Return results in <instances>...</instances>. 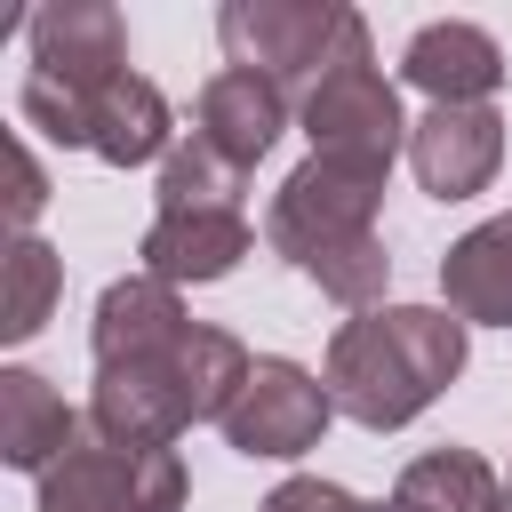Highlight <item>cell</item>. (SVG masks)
<instances>
[{
    "mask_svg": "<svg viewBox=\"0 0 512 512\" xmlns=\"http://www.w3.org/2000/svg\"><path fill=\"white\" fill-rule=\"evenodd\" d=\"M56 304H64V256L40 232L8 240V256H0V336L8 344H32Z\"/></svg>",
    "mask_w": 512,
    "mask_h": 512,
    "instance_id": "obj_19",
    "label": "cell"
},
{
    "mask_svg": "<svg viewBox=\"0 0 512 512\" xmlns=\"http://www.w3.org/2000/svg\"><path fill=\"white\" fill-rule=\"evenodd\" d=\"M504 72H512V64H504L496 32L472 24V16L416 24L408 48H400V80H408L416 96H432V104H496Z\"/></svg>",
    "mask_w": 512,
    "mask_h": 512,
    "instance_id": "obj_9",
    "label": "cell"
},
{
    "mask_svg": "<svg viewBox=\"0 0 512 512\" xmlns=\"http://www.w3.org/2000/svg\"><path fill=\"white\" fill-rule=\"evenodd\" d=\"M440 304L464 328H512V208L472 224L440 256Z\"/></svg>",
    "mask_w": 512,
    "mask_h": 512,
    "instance_id": "obj_14",
    "label": "cell"
},
{
    "mask_svg": "<svg viewBox=\"0 0 512 512\" xmlns=\"http://www.w3.org/2000/svg\"><path fill=\"white\" fill-rule=\"evenodd\" d=\"M88 416L64 408V392L40 376V368H0V464L8 472H48L72 440H80Z\"/></svg>",
    "mask_w": 512,
    "mask_h": 512,
    "instance_id": "obj_16",
    "label": "cell"
},
{
    "mask_svg": "<svg viewBox=\"0 0 512 512\" xmlns=\"http://www.w3.org/2000/svg\"><path fill=\"white\" fill-rule=\"evenodd\" d=\"M464 360H472V328L448 304H376V312L336 320L320 384L344 424L400 432L464 376Z\"/></svg>",
    "mask_w": 512,
    "mask_h": 512,
    "instance_id": "obj_1",
    "label": "cell"
},
{
    "mask_svg": "<svg viewBox=\"0 0 512 512\" xmlns=\"http://www.w3.org/2000/svg\"><path fill=\"white\" fill-rule=\"evenodd\" d=\"M248 248H256L248 216H152L144 240H136V264H144L152 280H168V288H208V280H224Z\"/></svg>",
    "mask_w": 512,
    "mask_h": 512,
    "instance_id": "obj_13",
    "label": "cell"
},
{
    "mask_svg": "<svg viewBox=\"0 0 512 512\" xmlns=\"http://www.w3.org/2000/svg\"><path fill=\"white\" fill-rule=\"evenodd\" d=\"M408 168L432 200H480L504 168V112L496 104H432L408 128Z\"/></svg>",
    "mask_w": 512,
    "mask_h": 512,
    "instance_id": "obj_8",
    "label": "cell"
},
{
    "mask_svg": "<svg viewBox=\"0 0 512 512\" xmlns=\"http://www.w3.org/2000/svg\"><path fill=\"white\" fill-rule=\"evenodd\" d=\"M192 136L200 144H216L232 168H256L280 136H288V96L272 88V80H256V72H208L200 80V96H192Z\"/></svg>",
    "mask_w": 512,
    "mask_h": 512,
    "instance_id": "obj_12",
    "label": "cell"
},
{
    "mask_svg": "<svg viewBox=\"0 0 512 512\" xmlns=\"http://www.w3.org/2000/svg\"><path fill=\"white\" fill-rule=\"evenodd\" d=\"M192 336V328H184ZM88 432H104L112 448H176L192 432L176 360H144V368H96L88 392Z\"/></svg>",
    "mask_w": 512,
    "mask_h": 512,
    "instance_id": "obj_11",
    "label": "cell"
},
{
    "mask_svg": "<svg viewBox=\"0 0 512 512\" xmlns=\"http://www.w3.org/2000/svg\"><path fill=\"white\" fill-rule=\"evenodd\" d=\"M24 40H32L24 88H16L24 128H40L64 152H88V112L128 72V24H120V8L112 0H48L24 24Z\"/></svg>",
    "mask_w": 512,
    "mask_h": 512,
    "instance_id": "obj_2",
    "label": "cell"
},
{
    "mask_svg": "<svg viewBox=\"0 0 512 512\" xmlns=\"http://www.w3.org/2000/svg\"><path fill=\"white\" fill-rule=\"evenodd\" d=\"M88 152L104 168H160L176 152V112L144 72H120L88 112Z\"/></svg>",
    "mask_w": 512,
    "mask_h": 512,
    "instance_id": "obj_15",
    "label": "cell"
},
{
    "mask_svg": "<svg viewBox=\"0 0 512 512\" xmlns=\"http://www.w3.org/2000/svg\"><path fill=\"white\" fill-rule=\"evenodd\" d=\"M216 40L232 72H256L304 104L344 56H368V16L344 0H224Z\"/></svg>",
    "mask_w": 512,
    "mask_h": 512,
    "instance_id": "obj_3",
    "label": "cell"
},
{
    "mask_svg": "<svg viewBox=\"0 0 512 512\" xmlns=\"http://www.w3.org/2000/svg\"><path fill=\"white\" fill-rule=\"evenodd\" d=\"M496 496H504V480L480 448H424L392 480L400 512H496Z\"/></svg>",
    "mask_w": 512,
    "mask_h": 512,
    "instance_id": "obj_17",
    "label": "cell"
},
{
    "mask_svg": "<svg viewBox=\"0 0 512 512\" xmlns=\"http://www.w3.org/2000/svg\"><path fill=\"white\" fill-rule=\"evenodd\" d=\"M240 192H248V168H232L216 144L184 128L152 176V216H240Z\"/></svg>",
    "mask_w": 512,
    "mask_h": 512,
    "instance_id": "obj_18",
    "label": "cell"
},
{
    "mask_svg": "<svg viewBox=\"0 0 512 512\" xmlns=\"http://www.w3.org/2000/svg\"><path fill=\"white\" fill-rule=\"evenodd\" d=\"M256 512H368L344 480H320V472H296V480H280Z\"/></svg>",
    "mask_w": 512,
    "mask_h": 512,
    "instance_id": "obj_22",
    "label": "cell"
},
{
    "mask_svg": "<svg viewBox=\"0 0 512 512\" xmlns=\"http://www.w3.org/2000/svg\"><path fill=\"white\" fill-rule=\"evenodd\" d=\"M296 128H304V144L312 152H328V160H360V168H392L400 152H408V112H400V88L384 80V64H376V48L368 56H344L304 104H296Z\"/></svg>",
    "mask_w": 512,
    "mask_h": 512,
    "instance_id": "obj_6",
    "label": "cell"
},
{
    "mask_svg": "<svg viewBox=\"0 0 512 512\" xmlns=\"http://www.w3.org/2000/svg\"><path fill=\"white\" fill-rule=\"evenodd\" d=\"M328 424H336V400H328V384H320L304 360H256L216 432H224V448L248 456V464H296V456L320 448Z\"/></svg>",
    "mask_w": 512,
    "mask_h": 512,
    "instance_id": "obj_7",
    "label": "cell"
},
{
    "mask_svg": "<svg viewBox=\"0 0 512 512\" xmlns=\"http://www.w3.org/2000/svg\"><path fill=\"white\" fill-rule=\"evenodd\" d=\"M248 344L232 336V328H208V320H192V336L176 344V384H184V408H192V424H224V408L240 400V384H248Z\"/></svg>",
    "mask_w": 512,
    "mask_h": 512,
    "instance_id": "obj_20",
    "label": "cell"
},
{
    "mask_svg": "<svg viewBox=\"0 0 512 512\" xmlns=\"http://www.w3.org/2000/svg\"><path fill=\"white\" fill-rule=\"evenodd\" d=\"M384 184H392V168H360V160L304 152V160L280 176L272 208H264V240H272V256H288V264L312 280V272L336 264L344 248L384 240V232H376Z\"/></svg>",
    "mask_w": 512,
    "mask_h": 512,
    "instance_id": "obj_4",
    "label": "cell"
},
{
    "mask_svg": "<svg viewBox=\"0 0 512 512\" xmlns=\"http://www.w3.org/2000/svg\"><path fill=\"white\" fill-rule=\"evenodd\" d=\"M496 512H512V480H504V496H496Z\"/></svg>",
    "mask_w": 512,
    "mask_h": 512,
    "instance_id": "obj_23",
    "label": "cell"
},
{
    "mask_svg": "<svg viewBox=\"0 0 512 512\" xmlns=\"http://www.w3.org/2000/svg\"><path fill=\"white\" fill-rule=\"evenodd\" d=\"M368 512H400V504H392V496H384V504H368Z\"/></svg>",
    "mask_w": 512,
    "mask_h": 512,
    "instance_id": "obj_24",
    "label": "cell"
},
{
    "mask_svg": "<svg viewBox=\"0 0 512 512\" xmlns=\"http://www.w3.org/2000/svg\"><path fill=\"white\" fill-rule=\"evenodd\" d=\"M40 208H48V168L32 160L24 136H8V240H24L40 224Z\"/></svg>",
    "mask_w": 512,
    "mask_h": 512,
    "instance_id": "obj_21",
    "label": "cell"
},
{
    "mask_svg": "<svg viewBox=\"0 0 512 512\" xmlns=\"http://www.w3.org/2000/svg\"><path fill=\"white\" fill-rule=\"evenodd\" d=\"M192 312H184V288L152 280V272H128L96 296V320H88V352L96 368H144V360H176Z\"/></svg>",
    "mask_w": 512,
    "mask_h": 512,
    "instance_id": "obj_10",
    "label": "cell"
},
{
    "mask_svg": "<svg viewBox=\"0 0 512 512\" xmlns=\"http://www.w3.org/2000/svg\"><path fill=\"white\" fill-rule=\"evenodd\" d=\"M192 480L176 448H112L80 424V440L40 472L32 512H184Z\"/></svg>",
    "mask_w": 512,
    "mask_h": 512,
    "instance_id": "obj_5",
    "label": "cell"
}]
</instances>
